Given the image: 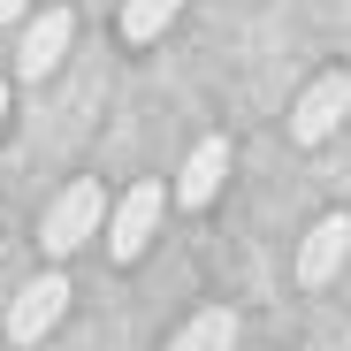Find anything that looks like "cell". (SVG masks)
<instances>
[{"mask_svg": "<svg viewBox=\"0 0 351 351\" xmlns=\"http://www.w3.org/2000/svg\"><path fill=\"white\" fill-rule=\"evenodd\" d=\"M153 229H160V184H138V191H123V206L107 214V252L138 260L153 245Z\"/></svg>", "mask_w": 351, "mask_h": 351, "instance_id": "cell-4", "label": "cell"}, {"mask_svg": "<svg viewBox=\"0 0 351 351\" xmlns=\"http://www.w3.org/2000/svg\"><path fill=\"white\" fill-rule=\"evenodd\" d=\"M176 8H184V0H123V38H160L168 23H176Z\"/></svg>", "mask_w": 351, "mask_h": 351, "instance_id": "cell-9", "label": "cell"}, {"mask_svg": "<svg viewBox=\"0 0 351 351\" xmlns=\"http://www.w3.org/2000/svg\"><path fill=\"white\" fill-rule=\"evenodd\" d=\"M62 313H69V282H62V275H38V282L16 290V306H8V336H16V343H38V336L62 328Z\"/></svg>", "mask_w": 351, "mask_h": 351, "instance_id": "cell-3", "label": "cell"}, {"mask_svg": "<svg viewBox=\"0 0 351 351\" xmlns=\"http://www.w3.org/2000/svg\"><path fill=\"white\" fill-rule=\"evenodd\" d=\"M0 114H8V84H0Z\"/></svg>", "mask_w": 351, "mask_h": 351, "instance_id": "cell-11", "label": "cell"}, {"mask_svg": "<svg viewBox=\"0 0 351 351\" xmlns=\"http://www.w3.org/2000/svg\"><path fill=\"white\" fill-rule=\"evenodd\" d=\"M343 260H351V214H321L298 245V282H328Z\"/></svg>", "mask_w": 351, "mask_h": 351, "instance_id": "cell-6", "label": "cell"}, {"mask_svg": "<svg viewBox=\"0 0 351 351\" xmlns=\"http://www.w3.org/2000/svg\"><path fill=\"white\" fill-rule=\"evenodd\" d=\"M31 16V0H0V23H23Z\"/></svg>", "mask_w": 351, "mask_h": 351, "instance_id": "cell-10", "label": "cell"}, {"mask_svg": "<svg viewBox=\"0 0 351 351\" xmlns=\"http://www.w3.org/2000/svg\"><path fill=\"white\" fill-rule=\"evenodd\" d=\"M99 221H107V191H99V176H77V184L46 206V229H38V245L53 252V260H69L77 245H92L99 237Z\"/></svg>", "mask_w": 351, "mask_h": 351, "instance_id": "cell-1", "label": "cell"}, {"mask_svg": "<svg viewBox=\"0 0 351 351\" xmlns=\"http://www.w3.org/2000/svg\"><path fill=\"white\" fill-rule=\"evenodd\" d=\"M168 351H237V313H229V306L191 313L184 328H176V343H168Z\"/></svg>", "mask_w": 351, "mask_h": 351, "instance_id": "cell-8", "label": "cell"}, {"mask_svg": "<svg viewBox=\"0 0 351 351\" xmlns=\"http://www.w3.org/2000/svg\"><path fill=\"white\" fill-rule=\"evenodd\" d=\"M221 176H229V138H199L191 160H184V176H176V199L184 206H214Z\"/></svg>", "mask_w": 351, "mask_h": 351, "instance_id": "cell-7", "label": "cell"}, {"mask_svg": "<svg viewBox=\"0 0 351 351\" xmlns=\"http://www.w3.org/2000/svg\"><path fill=\"white\" fill-rule=\"evenodd\" d=\"M69 31H77L69 8H46V16L23 31V46H16V77H31V84L53 77V69H62V53H69Z\"/></svg>", "mask_w": 351, "mask_h": 351, "instance_id": "cell-5", "label": "cell"}, {"mask_svg": "<svg viewBox=\"0 0 351 351\" xmlns=\"http://www.w3.org/2000/svg\"><path fill=\"white\" fill-rule=\"evenodd\" d=\"M343 114H351V77L328 69V77H313V84L298 92V107H290V138H298V145H321V138H336Z\"/></svg>", "mask_w": 351, "mask_h": 351, "instance_id": "cell-2", "label": "cell"}]
</instances>
